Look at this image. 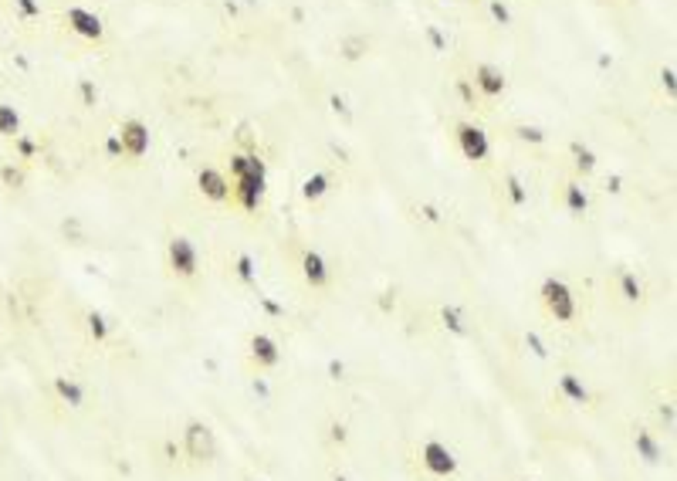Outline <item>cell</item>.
Segmentation results:
<instances>
[{
  "mask_svg": "<svg viewBox=\"0 0 677 481\" xmlns=\"http://www.w3.org/2000/svg\"><path fill=\"white\" fill-rule=\"evenodd\" d=\"M542 305L549 308V315L556 319V322H572L576 319V312H579V305H576V291L569 289L562 278H556V275H549L545 282H542Z\"/></svg>",
  "mask_w": 677,
  "mask_h": 481,
  "instance_id": "1",
  "label": "cell"
},
{
  "mask_svg": "<svg viewBox=\"0 0 677 481\" xmlns=\"http://www.w3.org/2000/svg\"><path fill=\"white\" fill-rule=\"evenodd\" d=\"M166 261H170V271L176 278H194L200 271V251H196V244L190 237L176 234L173 241L166 244Z\"/></svg>",
  "mask_w": 677,
  "mask_h": 481,
  "instance_id": "2",
  "label": "cell"
},
{
  "mask_svg": "<svg viewBox=\"0 0 677 481\" xmlns=\"http://www.w3.org/2000/svg\"><path fill=\"white\" fill-rule=\"evenodd\" d=\"M420 464H424L427 475L434 478H450L457 471V458L444 441H424L420 444Z\"/></svg>",
  "mask_w": 677,
  "mask_h": 481,
  "instance_id": "3",
  "label": "cell"
},
{
  "mask_svg": "<svg viewBox=\"0 0 677 481\" xmlns=\"http://www.w3.org/2000/svg\"><path fill=\"white\" fill-rule=\"evenodd\" d=\"M183 447L194 461H213L217 458V437L207 423L200 421H190L183 427Z\"/></svg>",
  "mask_w": 677,
  "mask_h": 481,
  "instance_id": "4",
  "label": "cell"
},
{
  "mask_svg": "<svg viewBox=\"0 0 677 481\" xmlns=\"http://www.w3.org/2000/svg\"><path fill=\"white\" fill-rule=\"evenodd\" d=\"M457 146H461L464 159H471V163H481V159H488V153H491V139H488V133H484L481 126H474V122H461V126H457Z\"/></svg>",
  "mask_w": 677,
  "mask_h": 481,
  "instance_id": "5",
  "label": "cell"
},
{
  "mask_svg": "<svg viewBox=\"0 0 677 481\" xmlns=\"http://www.w3.org/2000/svg\"><path fill=\"white\" fill-rule=\"evenodd\" d=\"M119 143H122V153L129 159H142L149 153V126L139 122V119H126L122 129H119Z\"/></svg>",
  "mask_w": 677,
  "mask_h": 481,
  "instance_id": "6",
  "label": "cell"
},
{
  "mask_svg": "<svg viewBox=\"0 0 677 481\" xmlns=\"http://www.w3.org/2000/svg\"><path fill=\"white\" fill-rule=\"evenodd\" d=\"M196 187H200V193H203L210 204H227V200H231V190H234L227 173L217 170V166H203V170L196 173Z\"/></svg>",
  "mask_w": 677,
  "mask_h": 481,
  "instance_id": "7",
  "label": "cell"
},
{
  "mask_svg": "<svg viewBox=\"0 0 677 481\" xmlns=\"http://www.w3.org/2000/svg\"><path fill=\"white\" fill-rule=\"evenodd\" d=\"M65 24L85 41H102V34H105L102 18L92 14V11H85V7H68V11H65Z\"/></svg>",
  "mask_w": 677,
  "mask_h": 481,
  "instance_id": "8",
  "label": "cell"
},
{
  "mask_svg": "<svg viewBox=\"0 0 677 481\" xmlns=\"http://www.w3.org/2000/svg\"><path fill=\"white\" fill-rule=\"evenodd\" d=\"M251 363L257 369H274V366L281 363V346H278V339L268 336V332H254L251 336Z\"/></svg>",
  "mask_w": 677,
  "mask_h": 481,
  "instance_id": "9",
  "label": "cell"
},
{
  "mask_svg": "<svg viewBox=\"0 0 677 481\" xmlns=\"http://www.w3.org/2000/svg\"><path fill=\"white\" fill-rule=\"evenodd\" d=\"M474 88L481 92L484 98H498L504 95V88H508V78L498 65H478L474 68Z\"/></svg>",
  "mask_w": 677,
  "mask_h": 481,
  "instance_id": "10",
  "label": "cell"
},
{
  "mask_svg": "<svg viewBox=\"0 0 677 481\" xmlns=\"http://www.w3.org/2000/svg\"><path fill=\"white\" fill-rule=\"evenodd\" d=\"M302 275H305V282H309L311 289H329V282H332L329 261H326L319 251H305V254H302Z\"/></svg>",
  "mask_w": 677,
  "mask_h": 481,
  "instance_id": "11",
  "label": "cell"
},
{
  "mask_svg": "<svg viewBox=\"0 0 677 481\" xmlns=\"http://www.w3.org/2000/svg\"><path fill=\"white\" fill-rule=\"evenodd\" d=\"M559 390L569 404H589V390H586V383H582L579 376H572V373H562L559 376Z\"/></svg>",
  "mask_w": 677,
  "mask_h": 481,
  "instance_id": "12",
  "label": "cell"
},
{
  "mask_svg": "<svg viewBox=\"0 0 677 481\" xmlns=\"http://www.w3.org/2000/svg\"><path fill=\"white\" fill-rule=\"evenodd\" d=\"M562 200H565V211L572 213V217H582V213L589 211V197L582 190L579 183H565L562 187Z\"/></svg>",
  "mask_w": 677,
  "mask_h": 481,
  "instance_id": "13",
  "label": "cell"
},
{
  "mask_svg": "<svg viewBox=\"0 0 677 481\" xmlns=\"http://www.w3.org/2000/svg\"><path fill=\"white\" fill-rule=\"evenodd\" d=\"M55 390H58V397L65 404H72V407L85 404V386L78 383V380H72V376H55Z\"/></svg>",
  "mask_w": 677,
  "mask_h": 481,
  "instance_id": "14",
  "label": "cell"
},
{
  "mask_svg": "<svg viewBox=\"0 0 677 481\" xmlns=\"http://www.w3.org/2000/svg\"><path fill=\"white\" fill-rule=\"evenodd\" d=\"M329 190H332V176L329 173H311L309 180H305V187H302V197H305L309 204H315V200H322Z\"/></svg>",
  "mask_w": 677,
  "mask_h": 481,
  "instance_id": "15",
  "label": "cell"
},
{
  "mask_svg": "<svg viewBox=\"0 0 677 481\" xmlns=\"http://www.w3.org/2000/svg\"><path fill=\"white\" fill-rule=\"evenodd\" d=\"M20 133V112L14 105H7V102H0V136H7V139H14Z\"/></svg>",
  "mask_w": 677,
  "mask_h": 481,
  "instance_id": "16",
  "label": "cell"
},
{
  "mask_svg": "<svg viewBox=\"0 0 677 481\" xmlns=\"http://www.w3.org/2000/svg\"><path fill=\"white\" fill-rule=\"evenodd\" d=\"M619 295L626 302H640L643 298V285H640V278L634 271H619Z\"/></svg>",
  "mask_w": 677,
  "mask_h": 481,
  "instance_id": "17",
  "label": "cell"
},
{
  "mask_svg": "<svg viewBox=\"0 0 677 481\" xmlns=\"http://www.w3.org/2000/svg\"><path fill=\"white\" fill-rule=\"evenodd\" d=\"M634 444H637V451H640V458H643V461H650V464L660 461V447H657V441H654L647 430H637V434H634Z\"/></svg>",
  "mask_w": 677,
  "mask_h": 481,
  "instance_id": "18",
  "label": "cell"
},
{
  "mask_svg": "<svg viewBox=\"0 0 677 481\" xmlns=\"http://www.w3.org/2000/svg\"><path fill=\"white\" fill-rule=\"evenodd\" d=\"M85 326H88V336H92L95 343H105V339L112 336V326H109V319H105L102 312H88Z\"/></svg>",
  "mask_w": 677,
  "mask_h": 481,
  "instance_id": "19",
  "label": "cell"
},
{
  "mask_svg": "<svg viewBox=\"0 0 677 481\" xmlns=\"http://www.w3.org/2000/svg\"><path fill=\"white\" fill-rule=\"evenodd\" d=\"M504 193H508L511 207H525V204H528V190H525V183L518 176H508V180H504Z\"/></svg>",
  "mask_w": 677,
  "mask_h": 481,
  "instance_id": "20",
  "label": "cell"
},
{
  "mask_svg": "<svg viewBox=\"0 0 677 481\" xmlns=\"http://www.w3.org/2000/svg\"><path fill=\"white\" fill-rule=\"evenodd\" d=\"M572 156H576V166H579V173H593V166H596V153H593L589 146H582V143H572Z\"/></svg>",
  "mask_w": 677,
  "mask_h": 481,
  "instance_id": "21",
  "label": "cell"
},
{
  "mask_svg": "<svg viewBox=\"0 0 677 481\" xmlns=\"http://www.w3.org/2000/svg\"><path fill=\"white\" fill-rule=\"evenodd\" d=\"M0 183H4V187H11V190H20V187H24V170H18L14 163L0 166Z\"/></svg>",
  "mask_w": 677,
  "mask_h": 481,
  "instance_id": "22",
  "label": "cell"
},
{
  "mask_svg": "<svg viewBox=\"0 0 677 481\" xmlns=\"http://www.w3.org/2000/svg\"><path fill=\"white\" fill-rule=\"evenodd\" d=\"M234 268H237V278H241V282H248V285H251L254 278H257V271H254V258H251V254H237V261H234Z\"/></svg>",
  "mask_w": 677,
  "mask_h": 481,
  "instance_id": "23",
  "label": "cell"
},
{
  "mask_svg": "<svg viewBox=\"0 0 677 481\" xmlns=\"http://www.w3.org/2000/svg\"><path fill=\"white\" fill-rule=\"evenodd\" d=\"M14 150L20 153V159H34V156H38V143H34L31 136L18 133V136H14Z\"/></svg>",
  "mask_w": 677,
  "mask_h": 481,
  "instance_id": "24",
  "label": "cell"
},
{
  "mask_svg": "<svg viewBox=\"0 0 677 481\" xmlns=\"http://www.w3.org/2000/svg\"><path fill=\"white\" fill-rule=\"evenodd\" d=\"M441 319H444V326L450 329V332H457V336H464V332H467L464 315H461L457 308H444V312H441Z\"/></svg>",
  "mask_w": 677,
  "mask_h": 481,
  "instance_id": "25",
  "label": "cell"
},
{
  "mask_svg": "<svg viewBox=\"0 0 677 481\" xmlns=\"http://www.w3.org/2000/svg\"><path fill=\"white\" fill-rule=\"evenodd\" d=\"M366 48H369L366 38H349V41H342V55H346L349 61L363 58V55H366Z\"/></svg>",
  "mask_w": 677,
  "mask_h": 481,
  "instance_id": "26",
  "label": "cell"
},
{
  "mask_svg": "<svg viewBox=\"0 0 677 481\" xmlns=\"http://www.w3.org/2000/svg\"><path fill=\"white\" fill-rule=\"evenodd\" d=\"M14 7L20 11V18H38V14H41L38 0H14Z\"/></svg>",
  "mask_w": 677,
  "mask_h": 481,
  "instance_id": "27",
  "label": "cell"
},
{
  "mask_svg": "<svg viewBox=\"0 0 677 481\" xmlns=\"http://www.w3.org/2000/svg\"><path fill=\"white\" fill-rule=\"evenodd\" d=\"M518 136H522V139H528V143H542V139H545V133H542V129H528V126H525V129H518Z\"/></svg>",
  "mask_w": 677,
  "mask_h": 481,
  "instance_id": "28",
  "label": "cell"
},
{
  "mask_svg": "<svg viewBox=\"0 0 677 481\" xmlns=\"http://www.w3.org/2000/svg\"><path fill=\"white\" fill-rule=\"evenodd\" d=\"M491 14H495V18L502 20V24H508V20H511V14H508V7H504V4H498V0L491 4Z\"/></svg>",
  "mask_w": 677,
  "mask_h": 481,
  "instance_id": "29",
  "label": "cell"
},
{
  "mask_svg": "<svg viewBox=\"0 0 677 481\" xmlns=\"http://www.w3.org/2000/svg\"><path fill=\"white\" fill-rule=\"evenodd\" d=\"M105 150H109V156H119V153H122V143H119V136H112V139H109V146H105Z\"/></svg>",
  "mask_w": 677,
  "mask_h": 481,
  "instance_id": "30",
  "label": "cell"
},
{
  "mask_svg": "<svg viewBox=\"0 0 677 481\" xmlns=\"http://www.w3.org/2000/svg\"><path fill=\"white\" fill-rule=\"evenodd\" d=\"M332 437H335V441H346V427L335 423V427H332Z\"/></svg>",
  "mask_w": 677,
  "mask_h": 481,
  "instance_id": "31",
  "label": "cell"
},
{
  "mask_svg": "<svg viewBox=\"0 0 677 481\" xmlns=\"http://www.w3.org/2000/svg\"><path fill=\"white\" fill-rule=\"evenodd\" d=\"M528 346L535 349V352H539V356H542V352H545V349H542V339H539V336H528Z\"/></svg>",
  "mask_w": 677,
  "mask_h": 481,
  "instance_id": "32",
  "label": "cell"
},
{
  "mask_svg": "<svg viewBox=\"0 0 677 481\" xmlns=\"http://www.w3.org/2000/svg\"><path fill=\"white\" fill-rule=\"evenodd\" d=\"M335 481H349V478H342V475H339V478H335Z\"/></svg>",
  "mask_w": 677,
  "mask_h": 481,
  "instance_id": "33",
  "label": "cell"
},
{
  "mask_svg": "<svg viewBox=\"0 0 677 481\" xmlns=\"http://www.w3.org/2000/svg\"><path fill=\"white\" fill-rule=\"evenodd\" d=\"M0 430H4V427H0Z\"/></svg>",
  "mask_w": 677,
  "mask_h": 481,
  "instance_id": "34",
  "label": "cell"
}]
</instances>
